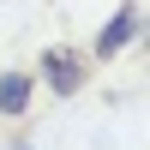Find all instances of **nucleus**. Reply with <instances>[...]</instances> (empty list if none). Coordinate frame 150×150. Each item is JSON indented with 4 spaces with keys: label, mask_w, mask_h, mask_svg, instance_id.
<instances>
[{
    "label": "nucleus",
    "mask_w": 150,
    "mask_h": 150,
    "mask_svg": "<svg viewBox=\"0 0 150 150\" xmlns=\"http://www.w3.org/2000/svg\"><path fill=\"white\" fill-rule=\"evenodd\" d=\"M138 24H144V6H138V0H120V6H114V18H108L102 30H96L90 54H96V60H114L120 48H126L132 36H138Z\"/></svg>",
    "instance_id": "nucleus-2"
},
{
    "label": "nucleus",
    "mask_w": 150,
    "mask_h": 150,
    "mask_svg": "<svg viewBox=\"0 0 150 150\" xmlns=\"http://www.w3.org/2000/svg\"><path fill=\"white\" fill-rule=\"evenodd\" d=\"M36 72H42V84H48L54 96H78L84 78H90V60H84L78 48L60 42V48H48V54H42V66H36Z\"/></svg>",
    "instance_id": "nucleus-1"
},
{
    "label": "nucleus",
    "mask_w": 150,
    "mask_h": 150,
    "mask_svg": "<svg viewBox=\"0 0 150 150\" xmlns=\"http://www.w3.org/2000/svg\"><path fill=\"white\" fill-rule=\"evenodd\" d=\"M12 150H30V144H12Z\"/></svg>",
    "instance_id": "nucleus-4"
},
{
    "label": "nucleus",
    "mask_w": 150,
    "mask_h": 150,
    "mask_svg": "<svg viewBox=\"0 0 150 150\" xmlns=\"http://www.w3.org/2000/svg\"><path fill=\"white\" fill-rule=\"evenodd\" d=\"M30 96H36V78L30 72H0V114L6 120H24V108H30Z\"/></svg>",
    "instance_id": "nucleus-3"
}]
</instances>
